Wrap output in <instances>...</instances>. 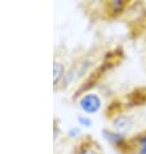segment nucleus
<instances>
[{
  "label": "nucleus",
  "mask_w": 146,
  "mask_h": 154,
  "mask_svg": "<svg viewBox=\"0 0 146 154\" xmlns=\"http://www.w3.org/2000/svg\"><path fill=\"white\" fill-rule=\"evenodd\" d=\"M140 154H146V135L141 137V144H140Z\"/></svg>",
  "instance_id": "6e6552de"
},
{
  "label": "nucleus",
  "mask_w": 146,
  "mask_h": 154,
  "mask_svg": "<svg viewBox=\"0 0 146 154\" xmlns=\"http://www.w3.org/2000/svg\"><path fill=\"white\" fill-rule=\"evenodd\" d=\"M104 135H105V137L110 141V143L115 144L117 146H122V145L126 143V140H124V137L122 135H117V134L110 132V131H104Z\"/></svg>",
  "instance_id": "7ed1b4c3"
},
{
  "label": "nucleus",
  "mask_w": 146,
  "mask_h": 154,
  "mask_svg": "<svg viewBox=\"0 0 146 154\" xmlns=\"http://www.w3.org/2000/svg\"><path fill=\"white\" fill-rule=\"evenodd\" d=\"M119 108H120L119 102H113V104L109 106V109H107V113L109 114H117L119 112Z\"/></svg>",
  "instance_id": "0eeeda50"
},
{
  "label": "nucleus",
  "mask_w": 146,
  "mask_h": 154,
  "mask_svg": "<svg viewBox=\"0 0 146 154\" xmlns=\"http://www.w3.org/2000/svg\"><path fill=\"white\" fill-rule=\"evenodd\" d=\"M128 101L132 106L136 105H144L146 102V88H138L135 89L132 93L128 96Z\"/></svg>",
  "instance_id": "f03ea898"
},
{
  "label": "nucleus",
  "mask_w": 146,
  "mask_h": 154,
  "mask_svg": "<svg viewBox=\"0 0 146 154\" xmlns=\"http://www.w3.org/2000/svg\"><path fill=\"white\" fill-rule=\"evenodd\" d=\"M62 65L61 63H58V62H54V66H53V79H54V83H57L58 82V79H59V76H61L62 74Z\"/></svg>",
  "instance_id": "423d86ee"
},
{
  "label": "nucleus",
  "mask_w": 146,
  "mask_h": 154,
  "mask_svg": "<svg viewBox=\"0 0 146 154\" xmlns=\"http://www.w3.org/2000/svg\"><path fill=\"white\" fill-rule=\"evenodd\" d=\"M114 123H115V127H117L119 131H127V130H129L131 125H132L131 119L127 118V117H119V118L115 119Z\"/></svg>",
  "instance_id": "20e7f679"
},
{
  "label": "nucleus",
  "mask_w": 146,
  "mask_h": 154,
  "mask_svg": "<svg viewBox=\"0 0 146 154\" xmlns=\"http://www.w3.org/2000/svg\"><path fill=\"white\" fill-rule=\"evenodd\" d=\"M80 105L84 112L92 114V113L98 112V109L101 106V100L96 95H87L80 100Z\"/></svg>",
  "instance_id": "f257e3e1"
},
{
  "label": "nucleus",
  "mask_w": 146,
  "mask_h": 154,
  "mask_svg": "<svg viewBox=\"0 0 146 154\" xmlns=\"http://www.w3.org/2000/svg\"><path fill=\"white\" fill-rule=\"evenodd\" d=\"M79 122H80L83 126H87V127H91V126H92V122L89 121L88 118H83V117H80V118H79Z\"/></svg>",
  "instance_id": "1a4fd4ad"
},
{
  "label": "nucleus",
  "mask_w": 146,
  "mask_h": 154,
  "mask_svg": "<svg viewBox=\"0 0 146 154\" xmlns=\"http://www.w3.org/2000/svg\"><path fill=\"white\" fill-rule=\"evenodd\" d=\"M80 154H97V153H96V152H93L92 149H84V150L81 152Z\"/></svg>",
  "instance_id": "9d476101"
},
{
  "label": "nucleus",
  "mask_w": 146,
  "mask_h": 154,
  "mask_svg": "<svg viewBox=\"0 0 146 154\" xmlns=\"http://www.w3.org/2000/svg\"><path fill=\"white\" fill-rule=\"evenodd\" d=\"M110 7L114 13H120L124 9V7H126V2H123V0H115V2L110 3Z\"/></svg>",
  "instance_id": "39448f33"
}]
</instances>
